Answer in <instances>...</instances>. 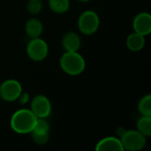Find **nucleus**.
<instances>
[{"label":"nucleus","mask_w":151,"mask_h":151,"mask_svg":"<svg viewBox=\"0 0 151 151\" xmlns=\"http://www.w3.org/2000/svg\"><path fill=\"white\" fill-rule=\"evenodd\" d=\"M36 120L37 118L31 110L20 109L13 113L10 124L12 129L15 133L24 134L31 133Z\"/></svg>","instance_id":"obj_1"},{"label":"nucleus","mask_w":151,"mask_h":151,"mask_svg":"<svg viewBox=\"0 0 151 151\" xmlns=\"http://www.w3.org/2000/svg\"><path fill=\"white\" fill-rule=\"evenodd\" d=\"M60 66L65 73L76 76L84 71L86 62L77 51H65L60 58Z\"/></svg>","instance_id":"obj_2"},{"label":"nucleus","mask_w":151,"mask_h":151,"mask_svg":"<svg viewBox=\"0 0 151 151\" xmlns=\"http://www.w3.org/2000/svg\"><path fill=\"white\" fill-rule=\"evenodd\" d=\"M124 150L138 151L142 150L146 145V136L138 130H128L120 137Z\"/></svg>","instance_id":"obj_3"},{"label":"nucleus","mask_w":151,"mask_h":151,"mask_svg":"<svg viewBox=\"0 0 151 151\" xmlns=\"http://www.w3.org/2000/svg\"><path fill=\"white\" fill-rule=\"evenodd\" d=\"M100 25V19L94 11H86L78 19V28L84 35L95 34Z\"/></svg>","instance_id":"obj_4"},{"label":"nucleus","mask_w":151,"mask_h":151,"mask_svg":"<svg viewBox=\"0 0 151 151\" xmlns=\"http://www.w3.org/2000/svg\"><path fill=\"white\" fill-rule=\"evenodd\" d=\"M48 52L49 47L47 42L39 37L32 38L27 46V53L34 61H42L46 58Z\"/></svg>","instance_id":"obj_5"},{"label":"nucleus","mask_w":151,"mask_h":151,"mask_svg":"<svg viewBox=\"0 0 151 151\" xmlns=\"http://www.w3.org/2000/svg\"><path fill=\"white\" fill-rule=\"evenodd\" d=\"M30 110L37 119H46L50 115L51 104L45 96L37 95L32 99Z\"/></svg>","instance_id":"obj_6"},{"label":"nucleus","mask_w":151,"mask_h":151,"mask_svg":"<svg viewBox=\"0 0 151 151\" xmlns=\"http://www.w3.org/2000/svg\"><path fill=\"white\" fill-rule=\"evenodd\" d=\"M21 92L22 87L16 80H6L0 86L1 98L6 102H13L17 100Z\"/></svg>","instance_id":"obj_7"},{"label":"nucleus","mask_w":151,"mask_h":151,"mask_svg":"<svg viewBox=\"0 0 151 151\" xmlns=\"http://www.w3.org/2000/svg\"><path fill=\"white\" fill-rule=\"evenodd\" d=\"M50 126L46 119H37L35 125L31 131L34 142L37 145H44L49 141Z\"/></svg>","instance_id":"obj_8"},{"label":"nucleus","mask_w":151,"mask_h":151,"mask_svg":"<svg viewBox=\"0 0 151 151\" xmlns=\"http://www.w3.org/2000/svg\"><path fill=\"white\" fill-rule=\"evenodd\" d=\"M134 30L143 36L150 35L151 32V15L149 12H141L137 14L133 22Z\"/></svg>","instance_id":"obj_9"},{"label":"nucleus","mask_w":151,"mask_h":151,"mask_svg":"<svg viewBox=\"0 0 151 151\" xmlns=\"http://www.w3.org/2000/svg\"><path fill=\"white\" fill-rule=\"evenodd\" d=\"M96 151H122L124 150L119 138L113 136L106 137L101 140L96 147Z\"/></svg>","instance_id":"obj_10"},{"label":"nucleus","mask_w":151,"mask_h":151,"mask_svg":"<svg viewBox=\"0 0 151 151\" xmlns=\"http://www.w3.org/2000/svg\"><path fill=\"white\" fill-rule=\"evenodd\" d=\"M62 46L65 51H78L81 47V38L78 34L68 32L62 39Z\"/></svg>","instance_id":"obj_11"},{"label":"nucleus","mask_w":151,"mask_h":151,"mask_svg":"<svg viewBox=\"0 0 151 151\" xmlns=\"http://www.w3.org/2000/svg\"><path fill=\"white\" fill-rule=\"evenodd\" d=\"M25 30L28 37L37 38L42 32V24L38 19H30L27 20L25 26Z\"/></svg>","instance_id":"obj_12"},{"label":"nucleus","mask_w":151,"mask_h":151,"mask_svg":"<svg viewBox=\"0 0 151 151\" xmlns=\"http://www.w3.org/2000/svg\"><path fill=\"white\" fill-rule=\"evenodd\" d=\"M145 36L138 34L133 33L127 39V46L132 51H139L142 50L145 45Z\"/></svg>","instance_id":"obj_13"},{"label":"nucleus","mask_w":151,"mask_h":151,"mask_svg":"<svg viewBox=\"0 0 151 151\" xmlns=\"http://www.w3.org/2000/svg\"><path fill=\"white\" fill-rule=\"evenodd\" d=\"M50 8L57 13H64L68 11L70 6L69 0H49Z\"/></svg>","instance_id":"obj_14"},{"label":"nucleus","mask_w":151,"mask_h":151,"mask_svg":"<svg viewBox=\"0 0 151 151\" xmlns=\"http://www.w3.org/2000/svg\"><path fill=\"white\" fill-rule=\"evenodd\" d=\"M137 130L144 136L151 135V117L142 116L137 121Z\"/></svg>","instance_id":"obj_15"},{"label":"nucleus","mask_w":151,"mask_h":151,"mask_svg":"<svg viewBox=\"0 0 151 151\" xmlns=\"http://www.w3.org/2000/svg\"><path fill=\"white\" fill-rule=\"evenodd\" d=\"M138 108L142 116L151 117V96L150 94L140 100Z\"/></svg>","instance_id":"obj_16"},{"label":"nucleus","mask_w":151,"mask_h":151,"mask_svg":"<svg viewBox=\"0 0 151 151\" xmlns=\"http://www.w3.org/2000/svg\"><path fill=\"white\" fill-rule=\"evenodd\" d=\"M27 12L33 15L38 14L42 9V3L41 0H29L27 5Z\"/></svg>","instance_id":"obj_17"},{"label":"nucleus","mask_w":151,"mask_h":151,"mask_svg":"<svg viewBox=\"0 0 151 151\" xmlns=\"http://www.w3.org/2000/svg\"><path fill=\"white\" fill-rule=\"evenodd\" d=\"M18 99H19V104H22V105H24V104H27V102H29L30 96H29L28 93H27V92H21L20 95L19 96Z\"/></svg>","instance_id":"obj_18"},{"label":"nucleus","mask_w":151,"mask_h":151,"mask_svg":"<svg viewBox=\"0 0 151 151\" xmlns=\"http://www.w3.org/2000/svg\"><path fill=\"white\" fill-rule=\"evenodd\" d=\"M125 132H126V130L123 128V127H119L118 130H117V134L119 135V137H121L124 134H125ZM120 139V138H119Z\"/></svg>","instance_id":"obj_19"},{"label":"nucleus","mask_w":151,"mask_h":151,"mask_svg":"<svg viewBox=\"0 0 151 151\" xmlns=\"http://www.w3.org/2000/svg\"><path fill=\"white\" fill-rule=\"evenodd\" d=\"M78 1H80V2H83V3H85V2H88V1H90V0H78Z\"/></svg>","instance_id":"obj_20"},{"label":"nucleus","mask_w":151,"mask_h":151,"mask_svg":"<svg viewBox=\"0 0 151 151\" xmlns=\"http://www.w3.org/2000/svg\"><path fill=\"white\" fill-rule=\"evenodd\" d=\"M0 98H1V96H0Z\"/></svg>","instance_id":"obj_21"}]
</instances>
